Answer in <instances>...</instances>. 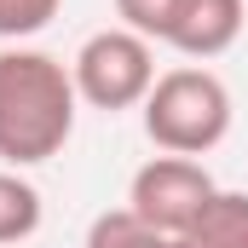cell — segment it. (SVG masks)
I'll list each match as a JSON object with an SVG mask.
<instances>
[{
    "label": "cell",
    "instance_id": "obj_5",
    "mask_svg": "<svg viewBox=\"0 0 248 248\" xmlns=\"http://www.w3.org/2000/svg\"><path fill=\"white\" fill-rule=\"evenodd\" d=\"M237 35H243V0H179L162 46L208 63V58H219V52H231Z\"/></svg>",
    "mask_w": 248,
    "mask_h": 248
},
{
    "label": "cell",
    "instance_id": "obj_1",
    "mask_svg": "<svg viewBox=\"0 0 248 248\" xmlns=\"http://www.w3.org/2000/svg\"><path fill=\"white\" fill-rule=\"evenodd\" d=\"M75 75L69 63L35 46L0 52V162L6 168H41L52 162L75 133Z\"/></svg>",
    "mask_w": 248,
    "mask_h": 248
},
{
    "label": "cell",
    "instance_id": "obj_4",
    "mask_svg": "<svg viewBox=\"0 0 248 248\" xmlns=\"http://www.w3.org/2000/svg\"><path fill=\"white\" fill-rule=\"evenodd\" d=\"M214 196H219V185H214V173H208L196 156H150V162L133 173V185H127V208H133L144 225L179 237V231L196 225V214H202Z\"/></svg>",
    "mask_w": 248,
    "mask_h": 248
},
{
    "label": "cell",
    "instance_id": "obj_10",
    "mask_svg": "<svg viewBox=\"0 0 248 248\" xmlns=\"http://www.w3.org/2000/svg\"><path fill=\"white\" fill-rule=\"evenodd\" d=\"M179 0H116V17L122 29L144 35V41H168V23H173Z\"/></svg>",
    "mask_w": 248,
    "mask_h": 248
},
{
    "label": "cell",
    "instance_id": "obj_7",
    "mask_svg": "<svg viewBox=\"0 0 248 248\" xmlns=\"http://www.w3.org/2000/svg\"><path fill=\"white\" fill-rule=\"evenodd\" d=\"M35 231H41V190L17 168H0V248L29 243Z\"/></svg>",
    "mask_w": 248,
    "mask_h": 248
},
{
    "label": "cell",
    "instance_id": "obj_6",
    "mask_svg": "<svg viewBox=\"0 0 248 248\" xmlns=\"http://www.w3.org/2000/svg\"><path fill=\"white\" fill-rule=\"evenodd\" d=\"M173 248H248V190H219Z\"/></svg>",
    "mask_w": 248,
    "mask_h": 248
},
{
    "label": "cell",
    "instance_id": "obj_9",
    "mask_svg": "<svg viewBox=\"0 0 248 248\" xmlns=\"http://www.w3.org/2000/svg\"><path fill=\"white\" fill-rule=\"evenodd\" d=\"M63 0H0V41H29L58 17Z\"/></svg>",
    "mask_w": 248,
    "mask_h": 248
},
{
    "label": "cell",
    "instance_id": "obj_8",
    "mask_svg": "<svg viewBox=\"0 0 248 248\" xmlns=\"http://www.w3.org/2000/svg\"><path fill=\"white\" fill-rule=\"evenodd\" d=\"M87 248H173L168 231H156V225H144L133 208H104L93 225H87Z\"/></svg>",
    "mask_w": 248,
    "mask_h": 248
},
{
    "label": "cell",
    "instance_id": "obj_3",
    "mask_svg": "<svg viewBox=\"0 0 248 248\" xmlns=\"http://www.w3.org/2000/svg\"><path fill=\"white\" fill-rule=\"evenodd\" d=\"M69 75H75L81 104L110 110V116L116 110H133L156 87V41L110 23V29H98V35L81 41V52L69 58Z\"/></svg>",
    "mask_w": 248,
    "mask_h": 248
},
{
    "label": "cell",
    "instance_id": "obj_2",
    "mask_svg": "<svg viewBox=\"0 0 248 248\" xmlns=\"http://www.w3.org/2000/svg\"><path fill=\"white\" fill-rule=\"evenodd\" d=\"M139 110H144V133L162 156H208L231 133V93L202 63H179V69L156 75V87Z\"/></svg>",
    "mask_w": 248,
    "mask_h": 248
}]
</instances>
